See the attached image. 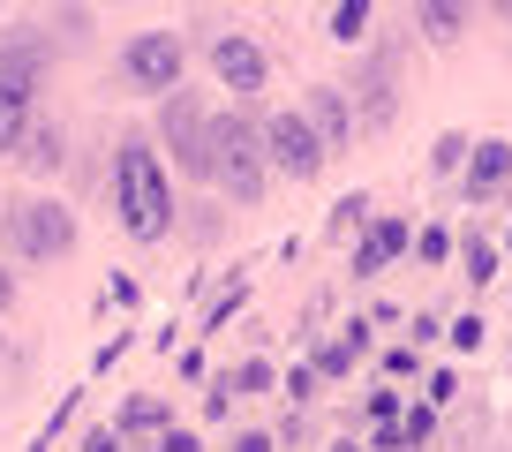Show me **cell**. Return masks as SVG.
Masks as SVG:
<instances>
[{"label":"cell","mask_w":512,"mask_h":452,"mask_svg":"<svg viewBox=\"0 0 512 452\" xmlns=\"http://www.w3.org/2000/svg\"><path fill=\"white\" fill-rule=\"evenodd\" d=\"M113 211H121L128 242H166L174 234V189H166V166L144 136H128L113 151Z\"/></svg>","instance_id":"6da1fadb"},{"label":"cell","mask_w":512,"mask_h":452,"mask_svg":"<svg viewBox=\"0 0 512 452\" xmlns=\"http://www.w3.org/2000/svg\"><path fill=\"white\" fill-rule=\"evenodd\" d=\"M211 181H219V189L234 196L241 211L264 204V181H272V166H264V136H256L249 113H219V121H211Z\"/></svg>","instance_id":"7a4b0ae2"},{"label":"cell","mask_w":512,"mask_h":452,"mask_svg":"<svg viewBox=\"0 0 512 452\" xmlns=\"http://www.w3.org/2000/svg\"><path fill=\"white\" fill-rule=\"evenodd\" d=\"M347 91V113L354 129L384 136L392 121H400V38H384V46H369L362 61H354V83H339Z\"/></svg>","instance_id":"3957f363"},{"label":"cell","mask_w":512,"mask_h":452,"mask_svg":"<svg viewBox=\"0 0 512 452\" xmlns=\"http://www.w3.org/2000/svg\"><path fill=\"white\" fill-rule=\"evenodd\" d=\"M0 226H8V249H16L23 264H53L76 249V219H68L53 196H16V204L0 211Z\"/></svg>","instance_id":"277c9868"},{"label":"cell","mask_w":512,"mask_h":452,"mask_svg":"<svg viewBox=\"0 0 512 452\" xmlns=\"http://www.w3.org/2000/svg\"><path fill=\"white\" fill-rule=\"evenodd\" d=\"M256 136H264V166L272 174H287V181H317L324 166H332V151L317 144V129H309L302 113H272V121H256Z\"/></svg>","instance_id":"5b68a950"},{"label":"cell","mask_w":512,"mask_h":452,"mask_svg":"<svg viewBox=\"0 0 512 452\" xmlns=\"http://www.w3.org/2000/svg\"><path fill=\"white\" fill-rule=\"evenodd\" d=\"M121 83L128 91H151V98H166V91H181V68H189V46H181L174 31H144V38H128L121 46Z\"/></svg>","instance_id":"8992f818"},{"label":"cell","mask_w":512,"mask_h":452,"mask_svg":"<svg viewBox=\"0 0 512 452\" xmlns=\"http://www.w3.org/2000/svg\"><path fill=\"white\" fill-rule=\"evenodd\" d=\"M159 144L174 151L181 174L211 181V113L196 106V91H166V106H159Z\"/></svg>","instance_id":"52a82bcc"},{"label":"cell","mask_w":512,"mask_h":452,"mask_svg":"<svg viewBox=\"0 0 512 452\" xmlns=\"http://www.w3.org/2000/svg\"><path fill=\"white\" fill-rule=\"evenodd\" d=\"M211 76H219L234 98H256V91H264V76H272V61H264V46H256V38L219 31V38H211Z\"/></svg>","instance_id":"ba28073f"},{"label":"cell","mask_w":512,"mask_h":452,"mask_svg":"<svg viewBox=\"0 0 512 452\" xmlns=\"http://www.w3.org/2000/svg\"><path fill=\"white\" fill-rule=\"evenodd\" d=\"M302 121L317 129L324 151H347V144H354V113H347V91H339V83H317V91H309Z\"/></svg>","instance_id":"9c48e42d"},{"label":"cell","mask_w":512,"mask_h":452,"mask_svg":"<svg viewBox=\"0 0 512 452\" xmlns=\"http://www.w3.org/2000/svg\"><path fill=\"white\" fill-rule=\"evenodd\" d=\"M467 151H475V159H467V196H497L512 181V144L490 136V144H467Z\"/></svg>","instance_id":"30bf717a"},{"label":"cell","mask_w":512,"mask_h":452,"mask_svg":"<svg viewBox=\"0 0 512 452\" xmlns=\"http://www.w3.org/2000/svg\"><path fill=\"white\" fill-rule=\"evenodd\" d=\"M407 249V219H377L362 234V249H354V279H369V272H384V264Z\"/></svg>","instance_id":"8fae6325"},{"label":"cell","mask_w":512,"mask_h":452,"mask_svg":"<svg viewBox=\"0 0 512 452\" xmlns=\"http://www.w3.org/2000/svg\"><path fill=\"white\" fill-rule=\"evenodd\" d=\"M415 31L430 46H460L467 38V0H415Z\"/></svg>","instance_id":"7c38bea8"},{"label":"cell","mask_w":512,"mask_h":452,"mask_svg":"<svg viewBox=\"0 0 512 452\" xmlns=\"http://www.w3.org/2000/svg\"><path fill=\"white\" fill-rule=\"evenodd\" d=\"M16 159H23V174H61L68 136L53 129V121H31V129H23V144H16Z\"/></svg>","instance_id":"4fadbf2b"},{"label":"cell","mask_w":512,"mask_h":452,"mask_svg":"<svg viewBox=\"0 0 512 452\" xmlns=\"http://www.w3.org/2000/svg\"><path fill=\"white\" fill-rule=\"evenodd\" d=\"M38 76H46V46L38 38H8L0 46V83L8 91H38Z\"/></svg>","instance_id":"5bb4252c"},{"label":"cell","mask_w":512,"mask_h":452,"mask_svg":"<svg viewBox=\"0 0 512 452\" xmlns=\"http://www.w3.org/2000/svg\"><path fill=\"white\" fill-rule=\"evenodd\" d=\"M23 129H31V91H8V83H0V159L23 144Z\"/></svg>","instance_id":"9a60e30c"},{"label":"cell","mask_w":512,"mask_h":452,"mask_svg":"<svg viewBox=\"0 0 512 452\" xmlns=\"http://www.w3.org/2000/svg\"><path fill=\"white\" fill-rule=\"evenodd\" d=\"M369 16H377V0H339V8H332V38H339V46H362Z\"/></svg>","instance_id":"2e32d148"},{"label":"cell","mask_w":512,"mask_h":452,"mask_svg":"<svg viewBox=\"0 0 512 452\" xmlns=\"http://www.w3.org/2000/svg\"><path fill=\"white\" fill-rule=\"evenodd\" d=\"M354 362H362V355H354L347 339H324L317 355H309V370H317V377H347V370H354Z\"/></svg>","instance_id":"e0dca14e"},{"label":"cell","mask_w":512,"mask_h":452,"mask_svg":"<svg viewBox=\"0 0 512 452\" xmlns=\"http://www.w3.org/2000/svg\"><path fill=\"white\" fill-rule=\"evenodd\" d=\"M460 264H467V279H475V287H490V279H497V249H490V242H475V234H467Z\"/></svg>","instance_id":"ac0fdd59"},{"label":"cell","mask_w":512,"mask_h":452,"mask_svg":"<svg viewBox=\"0 0 512 452\" xmlns=\"http://www.w3.org/2000/svg\"><path fill=\"white\" fill-rule=\"evenodd\" d=\"M159 422H166V400H128L113 430H159Z\"/></svg>","instance_id":"d6986e66"},{"label":"cell","mask_w":512,"mask_h":452,"mask_svg":"<svg viewBox=\"0 0 512 452\" xmlns=\"http://www.w3.org/2000/svg\"><path fill=\"white\" fill-rule=\"evenodd\" d=\"M226 392H272V362H241V370L226 377Z\"/></svg>","instance_id":"ffe728a7"},{"label":"cell","mask_w":512,"mask_h":452,"mask_svg":"<svg viewBox=\"0 0 512 452\" xmlns=\"http://www.w3.org/2000/svg\"><path fill=\"white\" fill-rule=\"evenodd\" d=\"M430 166H437V174H460V166H467V136H437Z\"/></svg>","instance_id":"44dd1931"},{"label":"cell","mask_w":512,"mask_h":452,"mask_svg":"<svg viewBox=\"0 0 512 452\" xmlns=\"http://www.w3.org/2000/svg\"><path fill=\"white\" fill-rule=\"evenodd\" d=\"M422 437H430V407H415V415H407V422H400V445H407V452H415V445H422Z\"/></svg>","instance_id":"7402d4cb"},{"label":"cell","mask_w":512,"mask_h":452,"mask_svg":"<svg viewBox=\"0 0 512 452\" xmlns=\"http://www.w3.org/2000/svg\"><path fill=\"white\" fill-rule=\"evenodd\" d=\"M392 415H400V392H392V385L369 392V422H392Z\"/></svg>","instance_id":"603a6c76"},{"label":"cell","mask_w":512,"mask_h":452,"mask_svg":"<svg viewBox=\"0 0 512 452\" xmlns=\"http://www.w3.org/2000/svg\"><path fill=\"white\" fill-rule=\"evenodd\" d=\"M452 347H482V317H460V324H452Z\"/></svg>","instance_id":"cb8c5ba5"},{"label":"cell","mask_w":512,"mask_h":452,"mask_svg":"<svg viewBox=\"0 0 512 452\" xmlns=\"http://www.w3.org/2000/svg\"><path fill=\"white\" fill-rule=\"evenodd\" d=\"M83 452H121V430H91V437H83Z\"/></svg>","instance_id":"d4e9b609"},{"label":"cell","mask_w":512,"mask_h":452,"mask_svg":"<svg viewBox=\"0 0 512 452\" xmlns=\"http://www.w3.org/2000/svg\"><path fill=\"white\" fill-rule=\"evenodd\" d=\"M159 452H196V430H166V437H159Z\"/></svg>","instance_id":"484cf974"},{"label":"cell","mask_w":512,"mask_h":452,"mask_svg":"<svg viewBox=\"0 0 512 452\" xmlns=\"http://www.w3.org/2000/svg\"><path fill=\"white\" fill-rule=\"evenodd\" d=\"M234 452H272V437H264V430H241V437H234Z\"/></svg>","instance_id":"4316f807"},{"label":"cell","mask_w":512,"mask_h":452,"mask_svg":"<svg viewBox=\"0 0 512 452\" xmlns=\"http://www.w3.org/2000/svg\"><path fill=\"white\" fill-rule=\"evenodd\" d=\"M8 302H16V279H8V272H0V309H8Z\"/></svg>","instance_id":"83f0119b"},{"label":"cell","mask_w":512,"mask_h":452,"mask_svg":"<svg viewBox=\"0 0 512 452\" xmlns=\"http://www.w3.org/2000/svg\"><path fill=\"white\" fill-rule=\"evenodd\" d=\"M490 8H497V16H512V0H490Z\"/></svg>","instance_id":"f1b7e54d"},{"label":"cell","mask_w":512,"mask_h":452,"mask_svg":"<svg viewBox=\"0 0 512 452\" xmlns=\"http://www.w3.org/2000/svg\"><path fill=\"white\" fill-rule=\"evenodd\" d=\"M38 452H53V437H38Z\"/></svg>","instance_id":"f546056e"},{"label":"cell","mask_w":512,"mask_h":452,"mask_svg":"<svg viewBox=\"0 0 512 452\" xmlns=\"http://www.w3.org/2000/svg\"><path fill=\"white\" fill-rule=\"evenodd\" d=\"M332 452H354V445H332Z\"/></svg>","instance_id":"4dcf8cb0"}]
</instances>
